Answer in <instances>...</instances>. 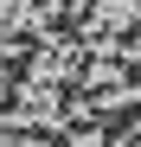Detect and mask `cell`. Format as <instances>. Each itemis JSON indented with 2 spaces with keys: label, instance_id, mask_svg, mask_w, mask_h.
<instances>
[{
  "label": "cell",
  "instance_id": "obj_1",
  "mask_svg": "<svg viewBox=\"0 0 141 147\" xmlns=\"http://www.w3.org/2000/svg\"><path fill=\"white\" fill-rule=\"evenodd\" d=\"M141 32V0H90L77 13V45L83 51H122Z\"/></svg>",
  "mask_w": 141,
  "mask_h": 147
}]
</instances>
